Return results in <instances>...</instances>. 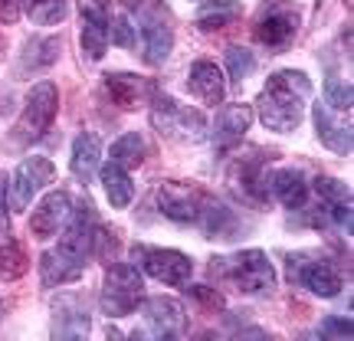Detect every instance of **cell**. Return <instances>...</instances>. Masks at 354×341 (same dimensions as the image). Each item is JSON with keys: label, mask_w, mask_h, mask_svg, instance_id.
<instances>
[{"label": "cell", "mask_w": 354, "mask_h": 341, "mask_svg": "<svg viewBox=\"0 0 354 341\" xmlns=\"http://www.w3.org/2000/svg\"><path fill=\"white\" fill-rule=\"evenodd\" d=\"M312 95V82L305 73L282 69L276 76H269L256 99V112L269 131H292L305 118V102Z\"/></svg>", "instance_id": "1"}, {"label": "cell", "mask_w": 354, "mask_h": 341, "mask_svg": "<svg viewBox=\"0 0 354 341\" xmlns=\"http://www.w3.org/2000/svg\"><path fill=\"white\" fill-rule=\"evenodd\" d=\"M210 273L230 282L243 295H269L276 289V269L263 250H243L236 256H220L214 259Z\"/></svg>", "instance_id": "2"}, {"label": "cell", "mask_w": 354, "mask_h": 341, "mask_svg": "<svg viewBox=\"0 0 354 341\" xmlns=\"http://www.w3.org/2000/svg\"><path fill=\"white\" fill-rule=\"evenodd\" d=\"M135 33H141V56L148 66H165L174 46V26H171V10L161 0H138L135 3Z\"/></svg>", "instance_id": "3"}, {"label": "cell", "mask_w": 354, "mask_h": 341, "mask_svg": "<svg viewBox=\"0 0 354 341\" xmlns=\"http://www.w3.org/2000/svg\"><path fill=\"white\" fill-rule=\"evenodd\" d=\"M59 112V89L53 86L50 79H43L30 89L26 95V105L17 125H13V145H30V141H39L46 131H50L53 118Z\"/></svg>", "instance_id": "4"}, {"label": "cell", "mask_w": 354, "mask_h": 341, "mask_svg": "<svg viewBox=\"0 0 354 341\" xmlns=\"http://www.w3.org/2000/svg\"><path fill=\"white\" fill-rule=\"evenodd\" d=\"M151 122L161 135H167V138H174V141L197 145V141L207 138V118H203L197 109L180 105V102H174L171 95H161V92H154Z\"/></svg>", "instance_id": "5"}, {"label": "cell", "mask_w": 354, "mask_h": 341, "mask_svg": "<svg viewBox=\"0 0 354 341\" xmlns=\"http://www.w3.org/2000/svg\"><path fill=\"white\" fill-rule=\"evenodd\" d=\"M145 292V279L131 263H112L102 282V312L109 318L131 315L141 302Z\"/></svg>", "instance_id": "6"}, {"label": "cell", "mask_w": 354, "mask_h": 341, "mask_svg": "<svg viewBox=\"0 0 354 341\" xmlns=\"http://www.w3.org/2000/svg\"><path fill=\"white\" fill-rule=\"evenodd\" d=\"M253 33L269 50H286L299 33V7L292 0H263Z\"/></svg>", "instance_id": "7"}, {"label": "cell", "mask_w": 354, "mask_h": 341, "mask_svg": "<svg viewBox=\"0 0 354 341\" xmlns=\"http://www.w3.org/2000/svg\"><path fill=\"white\" fill-rule=\"evenodd\" d=\"M289 279L305 286L308 292L322 295V299H335L342 292V273L335 269V263L322 259V256H312V253L289 256Z\"/></svg>", "instance_id": "8"}, {"label": "cell", "mask_w": 354, "mask_h": 341, "mask_svg": "<svg viewBox=\"0 0 354 341\" xmlns=\"http://www.w3.org/2000/svg\"><path fill=\"white\" fill-rule=\"evenodd\" d=\"M135 259L141 263V269L151 279L165 282V286H184L190 282L194 263L190 256L177 253V250H154V246H135Z\"/></svg>", "instance_id": "9"}, {"label": "cell", "mask_w": 354, "mask_h": 341, "mask_svg": "<svg viewBox=\"0 0 354 341\" xmlns=\"http://www.w3.org/2000/svg\"><path fill=\"white\" fill-rule=\"evenodd\" d=\"M53 177H56V167H53L50 158H26V161H20V167L10 177V207L13 210H26L39 190L53 184Z\"/></svg>", "instance_id": "10"}, {"label": "cell", "mask_w": 354, "mask_h": 341, "mask_svg": "<svg viewBox=\"0 0 354 341\" xmlns=\"http://www.w3.org/2000/svg\"><path fill=\"white\" fill-rule=\"evenodd\" d=\"M95 233H99V220H95V210L92 203L82 201L76 203L69 216H66V233L59 240V250L76 259H88L92 256V243H95Z\"/></svg>", "instance_id": "11"}, {"label": "cell", "mask_w": 354, "mask_h": 341, "mask_svg": "<svg viewBox=\"0 0 354 341\" xmlns=\"http://www.w3.org/2000/svg\"><path fill=\"white\" fill-rule=\"evenodd\" d=\"M203 203V190L194 187V184H184V181H165L158 187V210L174 220V223H194L197 214H201Z\"/></svg>", "instance_id": "12"}, {"label": "cell", "mask_w": 354, "mask_h": 341, "mask_svg": "<svg viewBox=\"0 0 354 341\" xmlns=\"http://www.w3.org/2000/svg\"><path fill=\"white\" fill-rule=\"evenodd\" d=\"M141 315L148 322V329L161 338H174V335H184L187 329V315H184V305L177 299H167V295H154V299H145L141 305Z\"/></svg>", "instance_id": "13"}, {"label": "cell", "mask_w": 354, "mask_h": 341, "mask_svg": "<svg viewBox=\"0 0 354 341\" xmlns=\"http://www.w3.org/2000/svg\"><path fill=\"white\" fill-rule=\"evenodd\" d=\"M73 210V197L66 190H50L43 201L37 203V210L30 216V233L37 240H50L59 233V227L66 223V216Z\"/></svg>", "instance_id": "14"}, {"label": "cell", "mask_w": 354, "mask_h": 341, "mask_svg": "<svg viewBox=\"0 0 354 341\" xmlns=\"http://www.w3.org/2000/svg\"><path fill=\"white\" fill-rule=\"evenodd\" d=\"M79 13H82V53L92 63H99L109 50V13L102 3H86V0Z\"/></svg>", "instance_id": "15"}, {"label": "cell", "mask_w": 354, "mask_h": 341, "mask_svg": "<svg viewBox=\"0 0 354 341\" xmlns=\"http://www.w3.org/2000/svg\"><path fill=\"white\" fill-rule=\"evenodd\" d=\"M105 89H109L115 105H122V109H138V105H145L158 92V86L151 79H141L135 73H109L105 76Z\"/></svg>", "instance_id": "16"}, {"label": "cell", "mask_w": 354, "mask_h": 341, "mask_svg": "<svg viewBox=\"0 0 354 341\" xmlns=\"http://www.w3.org/2000/svg\"><path fill=\"white\" fill-rule=\"evenodd\" d=\"M253 125V109L250 105H243V102H233V105H223L220 115H216V125H214V141L216 148H233V145H240L243 135L250 131Z\"/></svg>", "instance_id": "17"}, {"label": "cell", "mask_w": 354, "mask_h": 341, "mask_svg": "<svg viewBox=\"0 0 354 341\" xmlns=\"http://www.w3.org/2000/svg\"><path fill=\"white\" fill-rule=\"evenodd\" d=\"M187 89L203 102V105H220V102H223V95H227L223 73H220V69H216V63H210V59H201V63L190 66Z\"/></svg>", "instance_id": "18"}, {"label": "cell", "mask_w": 354, "mask_h": 341, "mask_svg": "<svg viewBox=\"0 0 354 341\" xmlns=\"http://www.w3.org/2000/svg\"><path fill=\"white\" fill-rule=\"evenodd\" d=\"M315 194L322 201V207L328 210L331 220L348 227V233H351V187L342 184V181H335V177H318Z\"/></svg>", "instance_id": "19"}, {"label": "cell", "mask_w": 354, "mask_h": 341, "mask_svg": "<svg viewBox=\"0 0 354 341\" xmlns=\"http://www.w3.org/2000/svg\"><path fill=\"white\" fill-rule=\"evenodd\" d=\"M39 273H43V286H66L86 273V259H76L63 250H50L39 256Z\"/></svg>", "instance_id": "20"}, {"label": "cell", "mask_w": 354, "mask_h": 341, "mask_svg": "<svg viewBox=\"0 0 354 341\" xmlns=\"http://www.w3.org/2000/svg\"><path fill=\"white\" fill-rule=\"evenodd\" d=\"M269 190L289 210H302L305 201H308V181H305V174L299 167H282L276 174H269Z\"/></svg>", "instance_id": "21"}, {"label": "cell", "mask_w": 354, "mask_h": 341, "mask_svg": "<svg viewBox=\"0 0 354 341\" xmlns=\"http://www.w3.org/2000/svg\"><path fill=\"white\" fill-rule=\"evenodd\" d=\"M230 181L240 187L243 197L250 201H266L269 197V171H266V161L263 158H250V161H240L233 167Z\"/></svg>", "instance_id": "22"}, {"label": "cell", "mask_w": 354, "mask_h": 341, "mask_svg": "<svg viewBox=\"0 0 354 341\" xmlns=\"http://www.w3.org/2000/svg\"><path fill=\"white\" fill-rule=\"evenodd\" d=\"M99 161H102V141L99 135H92V131H82L76 141H73V174L88 184L92 174L99 171Z\"/></svg>", "instance_id": "23"}, {"label": "cell", "mask_w": 354, "mask_h": 341, "mask_svg": "<svg viewBox=\"0 0 354 341\" xmlns=\"http://www.w3.org/2000/svg\"><path fill=\"white\" fill-rule=\"evenodd\" d=\"M312 118H315V131H318V138H322V145H328L331 151H338V154H351V128L338 125L322 102L312 105Z\"/></svg>", "instance_id": "24"}, {"label": "cell", "mask_w": 354, "mask_h": 341, "mask_svg": "<svg viewBox=\"0 0 354 341\" xmlns=\"http://www.w3.org/2000/svg\"><path fill=\"white\" fill-rule=\"evenodd\" d=\"M194 223H201L207 237H227V240H230V233L236 230V216H233V210H230V207L210 201V197L203 194L201 214H197V220H194Z\"/></svg>", "instance_id": "25"}, {"label": "cell", "mask_w": 354, "mask_h": 341, "mask_svg": "<svg viewBox=\"0 0 354 341\" xmlns=\"http://www.w3.org/2000/svg\"><path fill=\"white\" fill-rule=\"evenodd\" d=\"M240 17H243V7L236 0H203L201 13H197V26H201L203 33H210V30L230 26L233 20H240Z\"/></svg>", "instance_id": "26"}, {"label": "cell", "mask_w": 354, "mask_h": 341, "mask_svg": "<svg viewBox=\"0 0 354 341\" xmlns=\"http://www.w3.org/2000/svg\"><path fill=\"white\" fill-rule=\"evenodd\" d=\"M102 187H105V197H109V203H112L115 210H125L128 203H131V197H135V187H131L128 171L118 167L115 161L102 167Z\"/></svg>", "instance_id": "27"}, {"label": "cell", "mask_w": 354, "mask_h": 341, "mask_svg": "<svg viewBox=\"0 0 354 341\" xmlns=\"http://www.w3.org/2000/svg\"><path fill=\"white\" fill-rule=\"evenodd\" d=\"M145 154H148V148H145V138H141L138 131H128V135H122L112 145V161L118 167H125V171L145 165Z\"/></svg>", "instance_id": "28"}, {"label": "cell", "mask_w": 354, "mask_h": 341, "mask_svg": "<svg viewBox=\"0 0 354 341\" xmlns=\"http://www.w3.org/2000/svg\"><path fill=\"white\" fill-rule=\"evenodd\" d=\"M59 50H63V39H56V37H46V39H33L30 46H26L24 53V69H46V66H53L56 59H59Z\"/></svg>", "instance_id": "29"}, {"label": "cell", "mask_w": 354, "mask_h": 341, "mask_svg": "<svg viewBox=\"0 0 354 341\" xmlns=\"http://www.w3.org/2000/svg\"><path fill=\"white\" fill-rule=\"evenodd\" d=\"M26 273H30V259H26L24 246L7 240L0 246V279H3V282H17V279H24Z\"/></svg>", "instance_id": "30"}, {"label": "cell", "mask_w": 354, "mask_h": 341, "mask_svg": "<svg viewBox=\"0 0 354 341\" xmlns=\"http://www.w3.org/2000/svg\"><path fill=\"white\" fill-rule=\"evenodd\" d=\"M24 13L39 26L59 24L66 17V0H24Z\"/></svg>", "instance_id": "31"}, {"label": "cell", "mask_w": 354, "mask_h": 341, "mask_svg": "<svg viewBox=\"0 0 354 341\" xmlns=\"http://www.w3.org/2000/svg\"><path fill=\"white\" fill-rule=\"evenodd\" d=\"M223 59H227V69H230V79L236 82V86H243L246 79L253 76L256 69V56L246 46H230L227 53H223Z\"/></svg>", "instance_id": "32"}, {"label": "cell", "mask_w": 354, "mask_h": 341, "mask_svg": "<svg viewBox=\"0 0 354 341\" xmlns=\"http://www.w3.org/2000/svg\"><path fill=\"white\" fill-rule=\"evenodd\" d=\"M135 24H131V13L128 10H115L112 20H109V39H112L115 46H125V50H131L135 46Z\"/></svg>", "instance_id": "33"}, {"label": "cell", "mask_w": 354, "mask_h": 341, "mask_svg": "<svg viewBox=\"0 0 354 341\" xmlns=\"http://www.w3.org/2000/svg\"><path fill=\"white\" fill-rule=\"evenodd\" d=\"M325 92H328V105H335L338 112H351V82H342V76L331 73Z\"/></svg>", "instance_id": "34"}, {"label": "cell", "mask_w": 354, "mask_h": 341, "mask_svg": "<svg viewBox=\"0 0 354 341\" xmlns=\"http://www.w3.org/2000/svg\"><path fill=\"white\" fill-rule=\"evenodd\" d=\"M184 286H187V282H184ZM187 295L190 299H197V302H203L207 305V308H223V295H220V292L216 289H210V286H187Z\"/></svg>", "instance_id": "35"}, {"label": "cell", "mask_w": 354, "mask_h": 341, "mask_svg": "<svg viewBox=\"0 0 354 341\" xmlns=\"http://www.w3.org/2000/svg\"><path fill=\"white\" fill-rule=\"evenodd\" d=\"M0 237H10V216H7V177H0Z\"/></svg>", "instance_id": "36"}, {"label": "cell", "mask_w": 354, "mask_h": 341, "mask_svg": "<svg viewBox=\"0 0 354 341\" xmlns=\"http://www.w3.org/2000/svg\"><path fill=\"white\" fill-rule=\"evenodd\" d=\"M325 335H342V338H351V318H328L322 325Z\"/></svg>", "instance_id": "37"}]
</instances>
